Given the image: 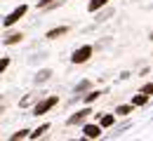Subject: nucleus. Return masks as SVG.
Listing matches in <instances>:
<instances>
[{
    "instance_id": "nucleus-1",
    "label": "nucleus",
    "mask_w": 153,
    "mask_h": 141,
    "mask_svg": "<svg viewBox=\"0 0 153 141\" xmlns=\"http://www.w3.org/2000/svg\"><path fill=\"white\" fill-rule=\"evenodd\" d=\"M92 45H82V47H78L76 52H73V57H71V61L73 63H85V61H90V57H92Z\"/></svg>"
},
{
    "instance_id": "nucleus-2",
    "label": "nucleus",
    "mask_w": 153,
    "mask_h": 141,
    "mask_svg": "<svg viewBox=\"0 0 153 141\" xmlns=\"http://www.w3.org/2000/svg\"><path fill=\"white\" fill-rule=\"evenodd\" d=\"M26 12H28V7H26V5H19V7H14V10L7 14V19L2 21V26H14V24H17V21H19L21 17L26 14Z\"/></svg>"
},
{
    "instance_id": "nucleus-3",
    "label": "nucleus",
    "mask_w": 153,
    "mask_h": 141,
    "mask_svg": "<svg viewBox=\"0 0 153 141\" xmlns=\"http://www.w3.org/2000/svg\"><path fill=\"white\" fill-rule=\"evenodd\" d=\"M57 103H59V97H47V99L38 101V106H36V111H33V113H36V115H45V113H47L50 108H54Z\"/></svg>"
},
{
    "instance_id": "nucleus-4",
    "label": "nucleus",
    "mask_w": 153,
    "mask_h": 141,
    "mask_svg": "<svg viewBox=\"0 0 153 141\" xmlns=\"http://www.w3.org/2000/svg\"><path fill=\"white\" fill-rule=\"evenodd\" d=\"M101 129H104L101 125H85L82 127V137L85 139H99L101 137Z\"/></svg>"
},
{
    "instance_id": "nucleus-5",
    "label": "nucleus",
    "mask_w": 153,
    "mask_h": 141,
    "mask_svg": "<svg viewBox=\"0 0 153 141\" xmlns=\"http://www.w3.org/2000/svg\"><path fill=\"white\" fill-rule=\"evenodd\" d=\"M90 113H92V108H82V111H78L76 115H71L68 118V125H78V122H85L90 118Z\"/></svg>"
},
{
    "instance_id": "nucleus-6",
    "label": "nucleus",
    "mask_w": 153,
    "mask_h": 141,
    "mask_svg": "<svg viewBox=\"0 0 153 141\" xmlns=\"http://www.w3.org/2000/svg\"><path fill=\"white\" fill-rule=\"evenodd\" d=\"M66 33H68V28H66V26H59V28H52V31H47V38H50V40H57V38L66 35Z\"/></svg>"
},
{
    "instance_id": "nucleus-7",
    "label": "nucleus",
    "mask_w": 153,
    "mask_h": 141,
    "mask_svg": "<svg viewBox=\"0 0 153 141\" xmlns=\"http://www.w3.org/2000/svg\"><path fill=\"white\" fill-rule=\"evenodd\" d=\"M149 99H151L149 94L139 92V94H134V97H132V106H146V103H149Z\"/></svg>"
},
{
    "instance_id": "nucleus-8",
    "label": "nucleus",
    "mask_w": 153,
    "mask_h": 141,
    "mask_svg": "<svg viewBox=\"0 0 153 141\" xmlns=\"http://www.w3.org/2000/svg\"><path fill=\"white\" fill-rule=\"evenodd\" d=\"M21 40H24V33H10L2 42H5V45H17V42H21Z\"/></svg>"
},
{
    "instance_id": "nucleus-9",
    "label": "nucleus",
    "mask_w": 153,
    "mask_h": 141,
    "mask_svg": "<svg viewBox=\"0 0 153 141\" xmlns=\"http://www.w3.org/2000/svg\"><path fill=\"white\" fill-rule=\"evenodd\" d=\"M108 5V0H90V5H87V10L90 12H97V10H101V7H106Z\"/></svg>"
},
{
    "instance_id": "nucleus-10",
    "label": "nucleus",
    "mask_w": 153,
    "mask_h": 141,
    "mask_svg": "<svg viewBox=\"0 0 153 141\" xmlns=\"http://www.w3.org/2000/svg\"><path fill=\"white\" fill-rule=\"evenodd\" d=\"M132 111H134V106H115V115H120V118L130 115Z\"/></svg>"
},
{
    "instance_id": "nucleus-11",
    "label": "nucleus",
    "mask_w": 153,
    "mask_h": 141,
    "mask_svg": "<svg viewBox=\"0 0 153 141\" xmlns=\"http://www.w3.org/2000/svg\"><path fill=\"white\" fill-rule=\"evenodd\" d=\"M113 122H115V113H108V115H104V118L99 120V125H101V127L106 129V127H111Z\"/></svg>"
},
{
    "instance_id": "nucleus-12",
    "label": "nucleus",
    "mask_w": 153,
    "mask_h": 141,
    "mask_svg": "<svg viewBox=\"0 0 153 141\" xmlns=\"http://www.w3.org/2000/svg\"><path fill=\"white\" fill-rule=\"evenodd\" d=\"M47 129H50V125H40L36 132H31V139H38V137H42V134H45Z\"/></svg>"
},
{
    "instance_id": "nucleus-13",
    "label": "nucleus",
    "mask_w": 153,
    "mask_h": 141,
    "mask_svg": "<svg viewBox=\"0 0 153 141\" xmlns=\"http://www.w3.org/2000/svg\"><path fill=\"white\" fill-rule=\"evenodd\" d=\"M99 94H101V92H94V89H92L90 94H85V103H92L94 99H99Z\"/></svg>"
},
{
    "instance_id": "nucleus-14",
    "label": "nucleus",
    "mask_w": 153,
    "mask_h": 141,
    "mask_svg": "<svg viewBox=\"0 0 153 141\" xmlns=\"http://www.w3.org/2000/svg\"><path fill=\"white\" fill-rule=\"evenodd\" d=\"M50 75H52V71H40L38 78H36V82H45L47 78H50Z\"/></svg>"
},
{
    "instance_id": "nucleus-15",
    "label": "nucleus",
    "mask_w": 153,
    "mask_h": 141,
    "mask_svg": "<svg viewBox=\"0 0 153 141\" xmlns=\"http://www.w3.org/2000/svg\"><path fill=\"white\" fill-rule=\"evenodd\" d=\"M7 66H10V57H2V59H0V75L7 71Z\"/></svg>"
},
{
    "instance_id": "nucleus-16",
    "label": "nucleus",
    "mask_w": 153,
    "mask_h": 141,
    "mask_svg": "<svg viewBox=\"0 0 153 141\" xmlns=\"http://www.w3.org/2000/svg\"><path fill=\"white\" fill-rule=\"evenodd\" d=\"M26 137H31L28 129H21V132H17V134H12V139H14V141H17V139H26Z\"/></svg>"
},
{
    "instance_id": "nucleus-17",
    "label": "nucleus",
    "mask_w": 153,
    "mask_h": 141,
    "mask_svg": "<svg viewBox=\"0 0 153 141\" xmlns=\"http://www.w3.org/2000/svg\"><path fill=\"white\" fill-rule=\"evenodd\" d=\"M141 92H144V94H149V97H153V82H146V85L141 87Z\"/></svg>"
},
{
    "instance_id": "nucleus-18",
    "label": "nucleus",
    "mask_w": 153,
    "mask_h": 141,
    "mask_svg": "<svg viewBox=\"0 0 153 141\" xmlns=\"http://www.w3.org/2000/svg\"><path fill=\"white\" fill-rule=\"evenodd\" d=\"M0 113H2V108H0Z\"/></svg>"
}]
</instances>
